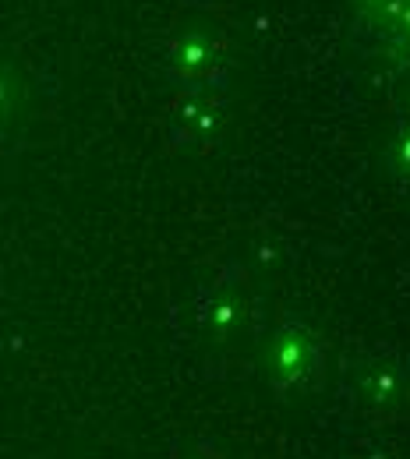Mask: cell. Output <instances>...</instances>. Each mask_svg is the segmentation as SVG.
<instances>
[{"mask_svg": "<svg viewBox=\"0 0 410 459\" xmlns=\"http://www.w3.org/2000/svg\"><path fill=\"white\" fill-rule=\"evenodd\" d=\"M318 364V343L311 333H304L301 325H287L280 336H276V346H273V382L276 389H291V385H301Z\"/></svg>", "mask_w": 410, "mask_h": 459, "instance_id": "6da1fadb", "label": "cell"}, {"mask_svg": "<svg viewBox=\"0 0 410 459\" xmlns=\"http://www.w3.org/2000/svg\"><path fill=\"white\" fill-rule=\"evenodd\" d=\"M404 163L410 167V134H407V142H404Z\"/></svg>", "mask_w": 410, "mask_h": 459, "instance_id": "7a4b0ae2", "label": "cell"}]
</instances>
